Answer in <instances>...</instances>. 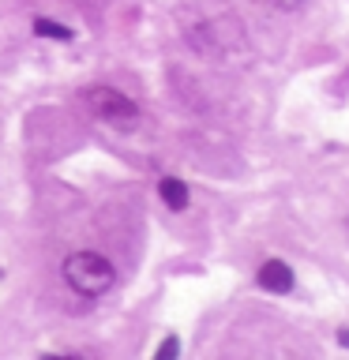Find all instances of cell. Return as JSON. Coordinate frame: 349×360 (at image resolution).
I'll return each instance as SVG.
<instances>
[{
  "instance_id": "1",
  "label": "cell",
  "mask_w": 349,
  "mask_h": 360,
  "mask_svg": "<svg viewBox=\"0 0 349 360\" xmlns=\"http://www.w3.org/2000/svg\"><path fill=\"white\" fill-rule=\"evenodd\" d=\"M61 274H64V285L83 300H98L117 285V266L101 252H90V248H79V252L68 255Z\"/></svg>"
},
{
  "instance_id": "2",
  "label": "cell",
  "mask_w": 349,
  "mask_h": 360,
  "mask_svg": "<svg viewBox=\"0 0 349 360\" xmlns=\"http://www.w3.org/2000/svg\"><path fill=\"white\" fill-rule=\"evenodd\" d=\"M83 105L87 112L94 117L98 124H106L113 131H135L143 120V109L132 94H124L120 86H109V83H94L83 90Z\"/></svg>"
},
{
  "instance_id": "3",
  "label": "cell",
  "mask_w": 349,
  "mask_h": 360,
  "mask_svg": "<svg viewBox=\"0 0 349 360\" xmlns=\"http://www.w3.org/2000/svg\"><path fill=\"white\" fill-rule=\"evenodd\" d=\"M255 281H259V289L274 292V297H286V292H293V285H297V274H293V266L281 263V259H267V263L255 270Z\"/></svg>"
},
{
  "instance_id": "4",
  "label": "cell",
  "mask_w": 349,
  "mask_h": 360,
  "mask_svg": "<svg viewBox=\"0 0 349 360\" xmlns=\"http://www.w3.org/2000/svg\"><path fill=\"white\" fill-rule=\"evenodd\" d=\"M158 195H162V202L173 214H180V210H188V202H191V195H188V184L180 176H162L158 180Z\"/></svg>"
},
{
  "instance_id": "5",
  "label": "cell",
  "mask_w": 349,
  "mask_h": 360,
  "mask_svg": "<svg viewBox=\"0 0 349 360\" xmlns=\"http://www.w3.org/2000/svg\"><path fill=\"white\" fill-rule=\"evenodd\" d=\"M34 34H38V38H49V41H72V38H75L72 27H64V22H53V19H45V15L34 19Z\"/></svg>"
},
{
  "instance_id": "6",
  "label": "cell",
  "mask_w": 349,
  "mask_h": 360,
  "mask_svg": "<svg viewBox=\"0 0 349 360\" xmlns=\"http://www.w3.org/2000/svg\"><path fill=\"white\" fill-rule=\"evenodd\" d=\"M154 356H158V360H169V356H180V342H177V338H165V342H162V345H158V349H154Z\"/></svg>"
},
{
  "instance_id": "7",
  "label": "cell",
  "mask_w": 349,
  "mask_h": 360,
  "mask_svg": "<svg viewBox=\"0 0 349 360\" xmlns=\"http://www.w3.org/2000/svg\"><path fill=\"white\" fill-rule=\"evenodd\" d=\"M304 4V0H274V8H281V11H297Z\"/></svg>"
},
{
  "instance_id": "8",
  "label": "cell",
  "mask_w": 349,
  "mask_h": 360,
  "mask_svg": "<svg viewBox=\"0 0 349 360\" xmlns=\"http://www.w3.org/2000/svg\"><path fill=\"white\" fill-rule=\"evenodd\" d=\"M338 342H342V345H349V326H342V330H338Z\"/></svg>"
},
{
  "instance_id": "9",
  "label": "cell",
  "mask_w": 349,
  "mask_h": 360,
  "mask_svg": "<svg viewBox=\"0 0 349 360\" xmlns=\"http://www.w3.org/2000/svg\"><path fill=\"white\" fill-rule=\"evenodd\" d=\"M345 225H349V221H345Z\"/></svg>"
}]
</instances>
